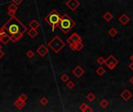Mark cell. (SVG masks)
<instances>
[{"label": "cell", "mask_w": 133, "mask_h": 112, "mask_svg": "<svg viewBox=\"0 0 133 112\" xmlns=\"http://www.w3.org/2000/svg\"><path fill=\"white\" fill-rule=\"evenodd\" d=\"M1 30L6 31L10 35L12 42H16L23 37L24 33L27 31V28L16 16H10L8 21L1 27Z\"/></svg>", "instance_id": "obj_1"}, {"label": "cell", "mask_w": 133, "mask_h": 112, "mask_svg": "<svg viewBox=\"0 0 133 112\" xmlns=\"http://www.w3.org/2000/svg\"><path fill=\"white\" fill-rule=\"evenodd\" d=\"M61 16L55 10H51L48 15L44 17L45 22H47L51 26L52 31H54L56 27H58V24L61 21Z\"/></svg>", "instance_id": "obj_2"}, {"label": "cell", "mask_w": 133, "mask_h": 112, "mask_svg": "<svg viewBox=\"0 0 133 112\" xmlns=\"http://www.w3.org/2000/svg\"><path fill=\"white\" fill-rule=\"evenodd\" d=\"M75 25H76L75 21L69 15L64 14L61 16V21L58 24V27L63 33L68 34L75 26Z\"/></svg>", "instance_id": "obj_3"}, {"label": "cell", "mask_w": 133, "mask_h": 112, "mask_svg": "<svg viewBox=\"0 0 133 112\" xmlns=\"http://www.w3.org/2000/svg\"><path fill=\"white\" fill-rule=\"evenodd\" d=\"M48 45L49 48L55 53H58L65 46H66L64 41L58 36H55L54 37V38H52V40L48 42Z\"/></svg>", "instance_id": "obj_4"}, {"label": "cell", "mask_w": 133, "mask_h": 112, "mask_svg": "<svg viewBox=\"0 0 133 112\" xmlns=\"http://www.w3.org/2000/svg\"><path fill=\"white\" fill-rule=\"evenodd\" d=\"M118 63V61L112 55H109L108 58H106L105 62H104V64L106 65V66H107L108 69H111V70L114 69V68L116 67Z\"/></svg>", "instance_id": "obj_5"}, {"label": "cell", "mask_w": 133, "mask_h": 112, "mask_svg": "<svg viewBox=\"0 0 133 112\" xmlns=\"http://www.w3.org/2000/svg\"><path fill=\"white\" fill-rule=\"evenodd\" d=\"M1 30V29H0ZM11 41V37L6 31L1 30V34H0V42L3 43L4 45L7 44Z\"/></svg>", "instance_id": "obj_6"}, {"label": "cell", "mask_w": 133, "mask_h": 112, "mask_svg": "<svg viewBox=\"0 0 133 112\" xmlns=\"http://www.w3.org/2000/svg\"><path fill=\"white\" fill-rule=\"evenodd\" d=\"M66 5H67L70 10L72 11H75L76 9H77L80 3L78 0H68V1L66 2Z\"/></svg>", "instance_id": "obj_7"}, {"label": "cell", "mask_w": 133, "mask_h": 112, "mask_svg": "<svg viewBox=\"0 0 133 112\" xmlns=\"http://www.w3.org/2000/svg\"><path fill=\"white\" fill-rule=\"evenodd\" d=\"M80 41H82V38L78 34H76V33L72 34L67 39V43L69 44V45H72V44H74V43L80 42Z\"/></svg>", "instance_id": "obj_8"}, {"label": "cell", "mask_w": 133, "mask_h": 112, "mask_svg": "<svg viewBox=\"0 0 133 112\" xmlns=\"http://www.w3.org/2000/svg\"><path fill=\"white\" fill-rule=\"evenodd\" d=\"M72 73L73 75L77 78H80L82 76H83V74L85 73V71L82 69V68L81 66H76L75 69L72 70Z\"/></svg>", "instance_id": "obj_9"}, {"label": "cell", "mask_w": 133, "mask_h": 112, "mask_svg": "<svg viewBox=\"0 0 133 112\" xmlns=\"http://www.w3.org/2000/svg\"><path fill=\"white\" fill-rule=\"evenodd\" d=\"M48 48H47L44 45H41L39 48L37 49V53L41 56V57H44V56L48 54Z\"/></svg>", "instance_id": "obj_10"}, {"label": "cell", "mask_w": 133, "mask_h": 112, "mask_svg": "<svg viewBox=\"0 0 133 112\" xmlns=\"http://www.w3.org/2000/svg\"><path fill=\"white\" fill-rule=\"evenodd\" d=\"M69 48L72 49V51H79L83 48V45H82V41H80V42L74 43V44H72V45H69Z\"/></svg>", "instance_id": "obj_11"}, {"label": "cell", "mask_w": 133, "mask_h": 112, "mask_svg": "<svg viewBox=\"0 0 133 112\" xmlns=\"http://www.w3.org/2000/svg\"><path fill=\"white\" fill-rule=\"evenodd\" d=\"M14 106L16 107L17 110H21L26 106V101H22L21 99H20L18 97V99L14 102Z\"/></svg>", "instance_id": "obj_12"}, {"label": "cell", "mask_w": 133, "mask_h": 112, "mask_svg": "<svg viewBox=\"0 0 133 112\" xmlns=\"http://www.w3.org/2000/svg\"><path fill=\"white\" fill-rule=\"evenodd\" d=\"M121 97H122V98L124 100V101H128V100L131 98L132 97V93L130 92V91L128 90H125L123 91V92L121 93Z\"/></svg>", "instance_id": "obj_13"}, {"label": "cell", "mask_w": 133, "mask_h": 112, "mask_svg": "<svg viewBox=\"0 0 133 112\" xmlns=\"http://www.w3.org/2000/svg\"><path fill=\"white\" fill-rule=\"evenodd\" d=\"M118 20H119V22L122 23L123 26H125V25H127V23L129 22L130 19H129V17L126 15V14L124 13V14H122V15L119 17Z\"/></svg>", "instance_id": "obj_14"}, {"label": "cell", "mask_w": 133, "mask_h": 112, "mask_svg": "<svg viewBox=\"0 0 133 112\" xmlns=\"http://www.w3.org/2000/svg\"><path fill=\"white\" fill-rule=\"evenodd\" d=\"M29 26H30V27L31 28L36 29V30H37V28L40 27L41 24L37 20H32L29 23Z\"/></svg>", "instance_id": "obj_15"}, {"label": "cell", "mask_w": 133, "mask_h": 112, "mask_svg": "<svg viewBox=\"0 0 133 112\" xmlns=\"http://www.w3.org/2000/svg\"><path fill=\"white\" fill-rule=\"evenodd\" d=\"M26 33H27V35L31 37V38H34L37 36L38 34V32L36 29H33V28H31L29 31H26Z\"/></svg>", "instance_id": "obj_16"}, {"label": "cell", "mask_w": 133, "mask_h": 112, "mask_svg": "<svg viewBox=\"0 0 133 112\" xmlns=\"http://www.w3.org/2000/svg\"><path fill=\"white\" fill-rule=\"evenodd\" d=\"M103 18L107 22H109L112 20V18H113V15H112L110 12H107V13H105L104 15L103 16Z\"/></svg>", "instance_id": "obj_17"}, {"label": "cell", "mask_w": 133, "mask_h": 112, "mask_svg": "<svg viewBox=\"0 0 133 112\" xmlns=\"http://www.w3.org/2000/svg\"><path fill=\"white\" fill-rule=\"evenodd\" d=\"M96 72H97V74L99 76H103L105 74L106 70L103 69L102 66H100L99 68H97V69L96 70Z\"/></svg>", "instance_id": "obj_18"}, {"label": "cell", "mask_w": 133, "mask_h": 112, "mask_svg": "<svg viewBox=\"0 0 133 112\" xmlns=\"http://www.w3.org/2000/svg\"><path fill=\"white\" fill-rule=\"evenodd\" d=\"M18 5H16L15 3H12V4H10V5H9L8 6V10H10V11H14V12H16V10H18Z\"/></svg>", "instance_id": "obj_19"}, {"label": "cell", "mask_w": 133, "mask_h": 112, "mask_svg": "<svg viewBox=\"0 0 133 112\" xmlns=\"http://www.w3.org/2000/svg\"><path fill=\"white\" fill-rule=\"evenodd\" d=\"M48 102H49L48 99L45 97H43L40 100V104L42 106H46L47 104H48Z\"/></svg>", "instance_id": "obj_20"}, {"label": "cell", "mask_w": 133, "mask_h": 112, "mask_svg": "<svg viewBox=\"0 0 133 112\" xmlns=\"http://www.w3.org/2000/svg\"><path fill=\"white\" fill-rule=\"evenodd\" d=\"M100 107H102L103 108H106L109 105V103L107 100L103 99L102 101L100 102Z\"/></svg>", "instance_id": "obj_21"}, {"label": "cell", "mask_w": 133, "mask_h": 112, "mask_svg": "<svg viewBox=\"0 0 133 112\" xmlns=\"http://www.w3.org/2000/svg\"><path fill=\"white\" fill-rule=\"evenodd\" d=\"M96 98V96L93 93H90L87 95V99L89 101H93Z\"/></svg>", "instance_id": "obj_22"}, {"label": "cell", "mask_w": 133, "mask_h": 112, "mask_svg": "<svg viewBox=\"0 0 133 112\" xmlns=\"http://www.w3.org/2000/svg\"><path fill=\"white\" fill-rule=\"evenodd\" d=\"M108 34H110V36H111L112 37H114L118 34V31L115 28H111V30L108 31Z\"/></svg>", "instance_id": "obj_23"}, {"label": "cell", "mask_w": 133, "mask_h": 112, "mask_svg": "<svg viewBox=\"0 0 133 112\" xmlns=\"http://www.w3.org/2000/svg\"><path fill=\"white\" fill-rule=\"evenodd\" d=\"M34 52L32 51V50H28L27 51H26V57L29 58H34Z\"/></svg>", "instance_id": "obj_24"}, {"label": "cell", "mask_w": 133, "mask_h": 112, "mask_svg": "<svg viewBox=\"0 0 133 112\" xmlns=\"http://www.w3.org/2000/svg\"><path fill=\"white\" fill-rule=\"evenodd\" d=\"M61 80L64 82H66L69 80V76H68L67 74H63V75H61Z\"/></svg>", "instance_id": "obj_25"}, {"label": "cell", "mask_w": 133, "mask_h": 112, "mask_svg": "<svg viewBox=\"0 0 133 112\" xmlns=\"http://www.w3.org/2000/svg\"><path fill=\"white\" fill-rule=\"evenodd\" d=\"M66 86H67L68 88H69V89L72 90V89H73V88H74V87H75V82H72V81H68Z\"/></svg>", "instance_id": "obj_26"}, {"label": "cell", "mask_w": 133, "mask_h": 112, "mask_svg": "<svg viewBox=\"0 0 133 112\" xmlns=\"http://www.w3.org/2000/svg\"><path fill=\"white\" fill-rule=\"evenodd\" d=\"M97 62L98 63V64L100 65V66H102L103 64H104V62H105V59L102 57V56H100V57H99L98 58H97Z\"/></svg>", "instance_id": "obj_27"}, {"label": "cell", "mask_w": 133, "mask_h": 112, "mask_svg": "<svg viewBox=\"0 0 133 112\" xmlns=\"http://www.w3.org/2000/svg\"><path fill=\"white\" fill-rule=\"evenodd\" d=\"M19 98H20V99H21L22 101H26V100L28 99V97L26 96L25 93H21V94H20V95L19 96Z\"/></svg>", "instance_id": "obj_28"}, {"label": "cell", "mask_w": 133, "mask_h": 112, "mask_svg": "<svg viewBox=\"0 0 133 112\" xmlns=\"http://www.w3.org/2000/svg\"><path fill=\"white\" fill-rule=\"evenodd\" d=\"M87 106H88V105H87V104H85V103H83V104H82L80 105V107H79V108H80V110H81L82 111L85 112V110H86V108H87Z\"/></svg>", "instance_id": "obj_29"}, {"label": "cell", "mask_w": 133, "mask_h": 112, "mask_svg": "<svg viewBox=\"0 0 133 112\" xmlns=\"http://www.w3.org/2000/svg\"><path fill=\"white\" fill-rule=\"evenodd\" d=\"M23 1V0H12V2H13V3H15L16 5H19L22 3V2Z\"/></svg>", "instance_id": "obj_30"}, {"label": "cell", "mask_w": 133, "mask_h": 112, "mask_svg": "<svg viewBox=\"0 0 133 112\" xmlns=\"http://www.w3.org/2000/svg\"><path fill=\"white\" fill-rule=\"evenodd\" d=\"M7 13H8V15L10 16H14L15 15H16V12H14V11H10V10H8Z\"/></svg>", "instance_id": "obj_31"}, {"label": "cell", "mask_w": 133, "mask_h": 112, "mask_svg": "<svg viewBox=\"0 0 133 112\" xmlns=\"http://www.w3.org/2000/svg\"><path fill=\"white\" fill-rule=\"evenodd\" d=\"M93 111V109L91 108L90 106H87V108H86V110H85V112H92Z\"/></svg>", "instance_id": "obj_32"}, {"label": "cell", "mask_w": 133, "mask_h": 112, "mask_svg": "<svg viewBox=\"0 0 133 112\" xmlns=\"http://www.w3.org/2000/svg\"><path fill=\"white\" fill-rule=\"evenodd\" d=\"M3 55H4V52L0 50V59H1L2 57H3Z\"/></svg>", "instance_id": "obj_33"}, {"label": "cell", "mask_w": 133, "mask_h": 112, "mask_svg": "<svg viewBox=\"0 0 133 112\" xmlns=\"http://www.w3.org/2000/svg\"><path fill=\"white\" fill-rule=\"evenodd\" d=\"M128 67H129V69L132 70V71H133V61H132V63H131V64L129 65Z\"/></svg>", "instance_id": "obj_34"}, {"label": "cell", "mask_w": 133, "mask_h": 112, "mask_svg": "<svg viewBox=\"0 0 133 112\" xmlns=\"http://www.w3.org/2000/svg\"><path fill=\"white\" fill-rule=\"evenodd\" d=\"M129 82H131V83H132V84L133 85V76H132V77L131 79H129Z\"/></svg>", "instance_id": "obj_35"}, {"label": "cell", "mask_w": 133, "mask_h": 112, "mask_svg": "<svg viewBox=\"0 0 133 112\" xmlns=\"http://www.w3.org/2000/svg\"><path fill=\"white\" fill-rule=\"evenodd\" d=\"M130 59L132 60V61H133V55H132V56L130 57Z\"/></svg>", "instance_id": "obj_36"}, {"label": "cell", "mask_w": 133, "mask_h": 112, "mask_svg": "<svg viewBox=\"0 0 133 112\" xmlns=\"http://www.w3.org/2000/svg\"><path fill=\"white\" fill-rule=\"evenodd\" d=\"M1 48H2V46H1V45H0V50H1Z\"/></svg>", "instance_id": "obj_37"}, {"label": "cell", "mask_w": 133, "mask_h": 112, "mask_svg": "<svg viewBox=\"0 0 133 112\" xmlns=\"http://www.w3.org/2000/svg\"><path fill=\"white\" fill-rule=\"evenodd\" d=\"M0 34H1V30H0Z\"/></svg>", "instance_id": "obj_38"}]
</instances>
